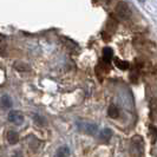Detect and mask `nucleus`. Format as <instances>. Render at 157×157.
I'll list each match as a JSON object with an SVG mask.
<instances>
[{
	"instance_id": "obj_1",
	"label": "nucleus",
	"mask_w": 157,
	"mask_h": 157,
	"mask_svg": "<svg viewBox=\"0 0 157 157\" xmlns=\"http://www.w3.org/2000/svg\"><path fill=\"white\" fill-rule=\"evenodd\" d=\"M77 129L87 135H96L98 131V126L90 122H77Z\"/></svg>"
},
{
	"instance_id": "obj_2",
	"label": "nucleus",
	"mask_w": 157,
	"mask_h": 157,
	"mask_svg": "<svg viewBox=\"0 0 157 157\" xmlns=\"http://www.w3.org/2000/svg\"><path fill=\"white\" fill-rule=\"evenodd\" d=\"M116 12H117L118 17L121 18V19H129L130 16H131V11H130V8L128 6V4L124 2V1H122V2H118L117 4V7H116Z\"/></svg>"
},
{
	"instance_id": "obj_3",
	"label": "nucleus",
	"mask_w": 157,
	"mask_h": 157,
	"mask_svg": "<svg viewBox=\"0 0 157 157\" xmlns=\"http://www.w3.org/2000/svg\"><path fill=\"white\" fill-rule=\"evenodd\" d=\"M8 121L13 124H17V125H21L24 123V115L20 112V111H11L8 113Z\"/></svg>"
},
{
	"instance_id": "obj_4",
	"label": "nucleus",
	"mask_w": 157,
	"mask_h": 157,
	"mask_svg": "<svg viewBox=\"0 0 157 157\" xmlns=\"http://www.w3.org/2000/svg\"><path fill=\"white\" fill-rule=\"evenodd\" d=\"M112 57H113L112 48H110V47H104V50H103V63L110 65L111 60H112Z\"/></svg>"
},
{
	"instance_id": "obj_5",
	"label": "nucleus",
	"mask_w": 157,
	"mask_h": 157,
	"mask_svg": "<svg viewBox=\"0 0 157 157\" xmlns=\"http://www.w3.org/2000/svg\"><path fill=\"white\" fill-rule=\"evenodd\" d=\"M11 106H12V101H11V98L8 97L7 94L2 96V97L0 98V108H1L2 110H8Z\"/></svg>"
},
{
	"instance_id": "obj_6",
	"label": "nucleus",
	"mask_w": 157,
	"mask_h": 157,
	"mask_svg": "<svg viewBox=\"0 0 157 157\" xmlns=\"http://www.w3.org/2000/svg\"><path fill=\"white\" fill-rule=\"evenodd\" d=\"M6 138H7L8 144H11V145H14V144H17L18 141H19V136H18V134H17L16 131H13V130H10V131H8L7 135H6Z\"/></svg>"
},
{
	"instance_id": "obj_7",
	"label": "nucleus",
	"mask_w": 157,
	"mask_h": 157,
	"mask_svg": "<svg viewBox=\"0 0 157 157\" xmlns=\"http://www.w3.org/2000/svg\"><path fill=\"white\" fill-rule=\"evenodd\" d=\"M69 156H70V149H69V147L62 145V147H59L57 149L55 157H69Z\"/></svg>"
},
{
	"instance_id": "obj_8",
	"label": "nucleus",
	"mask_w": 157,
	"mask_h": 157,
	"mask_svg": "<svg viewBox=\"0 0 157 157\" xmlns=\"http://www.w3.org/2000/svg\"><path fill=\"white\" fill-rule=\"evenodd\" d=\"M6 51H7V40L2 34H0V56L5 57Z\"/></svg>"
},
{
	"instance_id": "obj_9",
	"label": "nucleus",
	"mask_w": 157,
	"mask_h": 157,
	"mask_svg": "<svg viewBox=\"0 0 157 157\" xmlns=\"http://www.w3.org/2000/svg\"><path fill=\"white\" fill-rule=\"evenodd\" d=\"M111 136H112V131H111L110 129H104L101 131V135H99V138L104 142H109L111 138Z\"/></svg>"
},
{
	"instance_id": "obj_10",
	"label": "nucleus",
	"mask_w": 157,
	"mask_h": 157,
	"mask_svg": "<svg viewBox=\"0 0 157 157\" xmlns=\"http://www.w3.org/2000/svg\"><path fill=\"white\" fill-rule=\"evenodd\" d=\"M108 115L111 118H118L119 117V109H118L115 104H112V105H110V108L108 110Z\"/></svg>"
},
{
	"instance_id": "obj_11",
	"label": "nucleus",
	"mask_w": 157,
	"mask_h": 157,
	"mask_svg": "<svg viewBox=\"0 0 157 157\" xmlns=\"http://www.w3.org/2000/svg\"><path fill=\"white\" fill-rule=\"evenodd\" d=\"M113 60H115V65L117 66L118 69H121V70H128V69H129V66H130L128 62H124V60H123V62H121L118 58H115Z\"/></svg>"
},
{
	"instance_id": "obj_12",
	"label": "nucleus",
	"mask_w": 157,
	"mask_h": 157,
	"mask_svg": "<svg viewBox=\"0 0 157 157\" xmlns=\"http://www.w3.org/2000/svg\"><path fill=\"white\" fill-rule=\"evenodd\" d=\"M33 119L36 121V123H37L38 125H40V126L46 125V119L44 117H41V116H39V115H33Z\"/></svg>"
},
{
	"instance_id": "obj_13",
	"label": "nucleus",
	"mask_w": 157,
	"mask_h": 157,
	"mask_svg": "<svg viewBox=\"0 0 157 157\" xmlns=\"http://www.w3.org/2000/svg\"><path fill=\"white\" fill-rule=\"evenodd\" d=\"M150 136H151L152 143H155L157 140V129L155 126H150Z\"/></svg>"
},
{
	"instance_id": "obj_14",
	"label": "nucleus",
	"mask_w": 157,
	"mask_h": 157,
	"mask_svg": "<svg viewBox=\"0 0 157 157\" xmlns=\"http://www.w3.org/2000/svg\"><path fill=\"white\" fill-rule=\"evenodd\" d=\"M13 157H24L23 152H21V151H16L14 155H13Z\"/></svg>"
}]
</instances>
